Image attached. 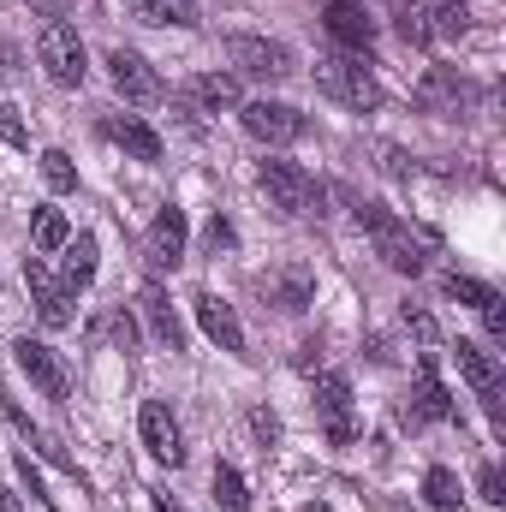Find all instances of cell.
Masks as SVG:
<instances>
[{"label":"cell","instance_id":"obj_1","mask_svg":"<svg viewBox=\"0 0 506 512\" xmlns=\"http://www.w3.org/2000/svg\"><path fill=\"white\" fill-rule=\"evenodd\" d=\"M352 215H358V227H370L376 256L393 268V274H423V262H429V256H423V245L411 239V227H405L399 215H387L381 203H358Z\"/></svg>","mask_w":506,"mask_h":512},{"label":"cell","instance_id":"obj_2","mask_svg":"<svg viewBox=\"0 0 506 512\" xmlns=\"http://www.w3.org/2000/svg\"><path fill=\"white\" fill-rule=\"evenodd\" d=\"M316 84L334 96V102H346V108H381V84L376 72H370V60H358V54H322L316 60Z\"/></svg>","mask_w":506,"mask_h":512},{"label":"cell","instance_id":"obj_3","mask_svg":"<svg viewBox=\"0 0 506 512\" xmlns=\"http://www.w3.org/2000/svg\"><path fill=\"white\" fill-rule=\"evenodd\" d=\"M36 60H42V66H48V78H54V84H66V90H78V84H84V72H90L84 36H78L66 18H42V30H36Z\"/></svg>","mask_w":506,"mask_h":512},{"label":"cell","instance_id":"obj_4","mask_svg":"<svg viewBox=\"0 0 506 512\" xmlns=\"http://www.w3.org/2000/svg\"><path fill=\"white\" fill-rule=\"evenodd\" d=\"M256 185L268 191V203H274L280 215H304L310 203H322L316 179H310L298 161H262V167H256Z\"/></svg>","mask_w":506,"mask_h":512},{"label":"cell","instance_id":"obj_5","mask_svg":"<svg viewBox=\"0 0 506 512\" xmlns=\"http://www.w3.org/2000/svg\"><path fill=\"white\" fill-rule=\"evenodd\" d=\"M227 60H233V72L268 78V84H280V78L298 72L292 66V48L286 42H268V36H227Z\"/></svg>","mask_w":506,"mask_h":512},{"label":"cell","instance_id":"obj_6","mask_svg":"<svg viewBox=\"0 0 506 512\" xmlns=\"http://www.w3.org/2000/svg\"><path fill=\"white\" fill-rule=\"evenodd\" d=\"M137 435H143V447H149L161 465H185V429H179V417H173L167 399H149V405L137 411Z\"/></svg>","mask_w":506,"mask_h":512},{"label":"cell","instance_id":"obj_7","mask_svg":"<svg viewBox=\"0 0 506 512\" xmlns=\"http://www.w3.org/2000/svg\"><path fill=\"white\" fill-rule=\"evenodd\" d=\"M239 120H245V131H251L256 143H268V149H280V143H298L304 137V114L298 108H286V102H245L239 108Z\"/></svg>","mask_w":506,"mask_h":512},{"label":"cell","instance_id":"obj_8","mask_svg":"<svg viewBox=\"0 0 506 512\" xmlns=\"http://www.w3.org/2000/svg\"><path fill=\"white\" fill-rule=\"evenodd\" d=\"M12 358H18V370L42 387L48 399H66V393H72V370L60 364L54 346H42V340H12Z\"/></svg>","mask_w":506,"mask_h":512},{"label":"cell","instance_id":"obj_9","mask_svg":"<svg viewBox=\"0 0 506 512\" xmlns=\"http://www.w3.org/2000/svg\"><path fill=\"white\" fill-rule=\"evenodd\" d=\"M108 78H114V90L126 96L131 108L161 102V78H155V72H149V60H143V54H131V48H114V54H108Z\"/></svg>","mask_w":506,"mask_h":512},{"label":"cell","instance_id":"obj_10","mask_svg":"<svg viewBox=\"0 0 506 512\" xmlns=\"http://www.w3.org/2000/svg\"><path fill=\"white\" fill-rule=\"evenodd\" d=\"M411 429H423V423H447L453 417V393L441 387V370H435V352H423L417 358V393H411Z\"/></svg>","mask_w":506,"mask_h":512},{"label":"cell","instance_id":"obj_11","mask_svg":"<svg viewBox=\"0 0 506 512\" xmlns=\"http://www.w3.org/2000/svg\"><path fill=\"white\" fill-rule=\"evenodd\" d=\"M24 286H30V298H36L42 328H66V322H72V292L42 268V256H24Z\"/></svg>","mask_w":506,"mask_h":512},{"label":"cell","instance_id":"obj_12","mask_svg":"<svg viewBox=\"0 0 506 512\" xmlns=\"http://www.w3.org/2000/svg\"><path fill=\"white\" fill-rule=\"evenodd\" d=\"M137 310H143V322H149V334H155V346H161V352H185V322H179L173 298H167L155 280L137 292Z\"/></svg>","mask_w":506,"mask_h":512},{"label":"cell","instance_id":"obj_13","mask_svg":"<svg viewBox=\"0 0 506 512\" xmlns=\"http://www.w3.org/2000/svg\"><path fill=\"white\" fill-rule=\"evenodd\" d=\"M143 251H149V268H173V262L185 256V209H179V203H161V209H155Z\"/></svg>","mask_w":506,"mask_h":512},{"label":"cell","instance_id":"obj_14","mask_svg":"<svg viewBox=\"0 0 506 512\" xmlns=\"http://www.w3.org/2000/svg\"><path fill=\"white\" fill-rule=\"evenodd\" d=\"M322 24H328V36L340 42V48H370V36H376V18H370V6L364 0H328L322 6Z\"/></svg>","mask_w":506,"mask_h":512},{"label":"cell","instance_id":"obj_15","mask_svg":"<svg viewBox=\"0 0 506 512\" xmlns=\"http://www.w3.org/2000/svg\"><path fill=\"white\" fill-rule=\"evenodd\" d=\"M262 292H268L274 310L298 316V310H310V298H316V274H310L304 262H286V268H274V274L262 280Z\"/></svg>","mask_w":506,"mask_h":512},{"label":"cell","instance_id":"obj_16","mask_svg":"<svg viewBox=\"0 0 506 512\" xmlns=\"http://www.w3.org/2000/svg\"><path fill=\"white\" fill-rule=\"evenodd\" d=\"M316 411L328 417V441L334 447H346L358 435V423H352V382L346 376H322L316 382Z\"/></svg>","mask_w":506,"mask_h":512},{"label":"cell","instance_id":"obj_17","mask_svg":"<svg viewBox=\"0 0 506 512\" xmlns=\"http://www.w3.org/2000/svg\"><path fill=\"white\" fill-rule=\"evenodd\" d=\"M102 137L120 143L131 161H161V131L149 126V120H137V114H108L102 120Z\"/></svg>","mask_w":506,"mask_h":512},{"label":"cell","instance_id":"obj_18","mask_svg":"<svg viewBox=\"0 0 506 512\" xmlns=\"http://www.w3.org/2000/svg\"><path fill=\"white\" fill-rule=\"evenodd\" d=\"M191 304H197V322H203V334H209V340H215L221 352H245V328H239L233 304H221L215 292H197Z\"/></svg>","mask_w":506,"mask_h":512},{"label":"cell","instance_id":"obj_19","mask_svg":"<svg viewBox=\"0 0 506 512\" xmlns=\"http://www.w3.org/2000/svg\"><path fill=\"white\" fill-rule=\"evenodd\" d=\"M417 102H423L429 114H459V108L471 102V90H465V78H459L453 66H429V78L417 84Z\"/></svg>","mask_w":506,"mask_h":512},{"label":"cell","instance_id":"obj_20","mask_svg":"<svg viewBox=\"0 0 506 512\" xmlns=\"http://www.w3.org/2000/svg\"><path fill=\"white\" fill-rule=\"evenodd\" d=\"M60 251H66V262H60V274H66L60 286H66V292H78V286H90V280H96V256H102L96 233H78V239H66Z\"/></svg>","mask_w":506,"mask_h":512},{"label":"cell","instance_id":"obj_21","mask_svg":"<svg viewBox=\"0 0 506 512\" xmlns=\"http://www.w3.org/2000/svg\"><path fill=\"white\" fill-rule=\"evenodd\" d=\"M191 96H197L209 114H221V108H239V72H203V78L191 84Z\"/></svg>","mask_w":506,"mask_h":512},{"label":"cell","instance_id":"obj_22","mask_svg":"<svg viewBox=\"0 0 506 512\" xmlns=\"http://www.w3.org/2000/svg\"><path fill=\"white\" fill-rule=\"evenodd\" d=\"M131 18L137 24H155V30H167V24H197V12H191V0H131Z\"/></svg>","mask_w":506,"mask_h":512},{"label":"cell","instance_id":"obj_23","mask_svg":"<svg viewBox=\"0 0 506 512\" xmlns=\"http://www.w3.org/2000/svg\"><path fill=\"white\" fill-rule=\"evenodd\" d=\"M423 501H429V512H459L465 507L459 477H453L447 465H429V477H423Z\"/></svg>","mask_w":506,"mask_h":512},{"label":"cell","instance_id":"obj_24","mask_svg":"<svg viewBox=\"0 0 506 512\" xmlns=\"http://www.w3.org/2000/svg\"><path fill=\"white\" fill-rule=\"evenodd\" d=\"M215 501L221 512H251V495H245V477L233 465H215Z\"/></svg>","mask_w":506,"mask_h":512},{"label":"cell","instance_id":"obj_25","mask_svg":"<svg viewBox=\"0 0 506 512\" xmlns=\"http://www.w3.org/2000/svg\"><path fill=\"white\" fill-rule=\"evenodd\" d=\"M30 239H36V251H60V245L72 239V227H66V215H60V209H36Z\"/></svg>","mask_w":506,"mask_h":512},{"label":"cell","instance_id":"obj_26","mask_svg":"<svg viewBox=\"0 0 506 512\" xmlns=\"http://www.w3.org/2000/svg\"><path fill=\"white\" fill-rule=\"evenodd\" d=\"M441 292H447V298H459V304H471V310H483V304H495V298H501L495 286H483V280H471V274H447V280H441Z\"/></svg>","mask_w":506,"mask_h":512},{"label":"cell","instance_id":"obj_27","mask_svg":"<svg viewBox=\"0 0 506 512\" xmlns=\"http://www.w3.org/2000/svg\"><path fill=\"white\" fill-rule=\"evenodd\" d=\"M42 179H48V191H78L72 155H66V149H42Z\"/></svg>","mask_w":506,"mask_h":512},{"label":"cell","instance_id":"obj_28","mask_svg":"<svg viewBox=\"0 0 506 512\" xmlns=\"http://www.w3.org/2000/svg\"><path fill=\"white\" fill-rule=\"evenodd\" d=\"M429 30H441V36H465V30H471V6H465V0H441Z\"/></svg>","mask_w":506,"mask_h":512},{"label":"cell","instance_id":"obj_29","mask_svg":"<svg viewBox=\"0 0 506 512\" xmlns=\"http://www.w3.org/2000/svg\"><path fill=\"white\" fill-rule=\"evenodd\" d=\"M251 435H256V441H262V453H268V447L280 441V417H274L268 405H256V411H251Z\"/></svg>","mask_w":506,"mask_h":512},{"label":"cell","instance_id":"obj_30","mask_svg":"<svg viewBox=\"0 0 506 512\" xmlns=\"http://www.w3.org/2000/svg\"><path fill=\"white\" fill-rule=\"evenodd\" d=\"M399 36H405V42H429V36H435V30H429V12L405 6V12H399Z\"/></svg>","mask_w":506,"mask_h":512},{"label":"cell","instance_id":"obj_31","mask_svg":"<svg viewBox=\"0 0 506 512\" xmlns=\"http://www.w3.org/2000/svg\"><path fill=\"white\" fill-rule=\"evenodd\" d=\"M18 477H24V489L42 501V507H54V495H48V483H42V471L30 465V453H18Z\"/></svg>","mask_w":506,"mask_h":512},{"label":"cell","instance_id":"obj_32","mask_svg":"<svg viewBox=\"0 0 506 512\" xmlns=\"http://www.w3.org/2000/svg\"><path fill=\"white\" fill-rule=\"evenodd\" d=\"M203 245H209L215 256H221V251H233V245H239V233H233V221H221V215H215V221H209V233H203Z\"/></svg>","mask_w":506,"mask_h":512},{"label":"cell","instance_id":"obj_33","mask_svg":"<svg viewBox=\"0 0 506 512\" xmlns=\"http://www.w3.org/2000/svg\"><path fill=\"white\" fill-rule=\"evenodd\" d=\"M0 137H6L12 149H30V131H24V120H18V108H0Z\"/></svg>","mask_w":506,"mask_h":512},{"label":"cell","instance_id":"obj_34","mask_svg":"<svg viewBox=\"0 0 506 512\" xmlns=\"http://www.w3.org/2000/svg\"><path fill=\"white\" fill-rule=\"evenodd\" d=\"M477 489H483V501H495V507L506 501V483H501V471H495V465H483V471H477Z\"/></svg>","mask_w":506,"mask_h":512},{"label":"cell","instance_id":"obj_35","mask_svg":"<svg viewBox=\"0 0 506 512\" xmlns=\"http://www.w3.org/2000/svg\"><path fill=\"white\" fill-rule=\"evenodd\" d=\"M405 328H411L417 340H435V316H429V310H417V304H405Z\"/></svg>","mask_w":506,"mask_h":512},{"label":"cell","instance_id":"obj_36","mask_svg":"<svg viewBox=\"0 0 506 512\" xmlns=\"http://www.w3.org/2000/svg\"><path fill=\"white\" fill-rule=\"evenodd\" d=\"M108 328H114V340H120V346H137V322H131V310H114V322H108Z\"/></svg>","mask_w":506,"mask_h":512},{"label":"cell","instance_id":"obj_37","mask_svg":"<svg viewBox=\"0 0 506 512\" xmlns=\"http://www.w3.org/2000/svg\"><path fill=\"white\" fill-rule=\"evenodd\" d=\"M483 328H489V340H506V310H501V298H495V304H483Z\"/></svg>","mask_w":506,"mask_h":512},{"label":"cell","instance_id":"obj_38","mask_svg":"<svg viewBox=\"0 0 506 512\" xmlns=\"http://www.w3.org/2000/svg\"><path fill=\"white\" fill-rule=\"evenodd\" d=\"M381 167H387V173H393V179H405V173H411V167H405V155H399V149H381Z\"/></svg>","mask_w":506,"mask_h":512},{"label":"cell","instance_id":"obj_39","mask_svg":"<svg viewBox=\"0 0 506 512\" xmlns=\"http://www.w3.org/2000/svg\"><path fill=\"white\" fill-rule=\"evenodd\" d=\"M30 6H42L48 18H66V12H72V0H30Z\"/></svg>","mask_w":506,"mask_h":512},{"label":"cell","instance_id":"obj_40","mask_svg":"<svg viewBox=\"0 0 506 512\" xmlns=\"http://www.w3.org/2000/svg\"><path fill=\"white\" fill-rule=\"evenodd\" d=\"M0 512H24V507H18V495H6V489H0Z\"/></svg>","mask_w":506,"mask_h":512},{"label":"cell","instance_id":"obj_41","mask_svg":"<svg viewBox=\"0 0 506 512\" xmlns=\"http://www.w3.org/2000/svg\"><path fill=\"white\" fill-rule=\"evenodd\" d=\"M155 512H179V507H173V501H167V495H155Z\"/></svg>","mask_w":506,"mask_h":512},{"label":"cell","instance_id":"obj_42","mask_svg":"<svg viewBox=\"0 0 506 512\" xmlns=\"http://www.w3.org/2000/svg\"><path fill=\"white\" fill-rule=\"evenodd\" d=\"M304 512H328V507H322V501H316V507H304Z\"/></svg>","mask_w":506,"mask_h":512}]
</instances>
